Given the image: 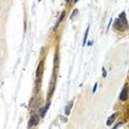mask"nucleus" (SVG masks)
I'll list each match as a JSON object with an SVG mask.
<instances>
[{
  "label": "nucleus",
  "instance_id": "f257e3e1",
  "mask_svg": "<svg viewBox=\"0 0 129 129\" xmlns=\"http://www.w3.org/2000/svg\"><path fill=\"white\" fill-rule=\"evenodd\" d=\"M118 19L121 22V23L123 25L124 27L127 29L129 28V24H128V21H127V16H126V14L125 12H122L121 13L119 16Z\"/></svg>",
  "mask_w": 129,
  "mask_h": 129
},
{
  "label": "nucleus",
  "instance_id": "f03ea898",
  "mask_svg": "<svg viewBox=\"0 0 129 129\" xmlns=\"http://www.w3.org/2000/svg\"><path fill=\"white\" fill-rule=\"evenodd\" d=\"M39 118L37 115H34L33 116L31 117V118L30 119L29 123H28V127H32V126H35L38 124Z\"/></svg>",
  "mask_w": 129,
  "mask_h": 129
},
{
  "label": "nucleus",
  "instance_id": "7ed1b4c3",
  "mask_svg": "<svg viewBox=\"0 0 129 129\" xmlns=\"http://www.w3.org/2000/svg\"><path fill=\"white\" fill-rule=\"evenodd\" d=\"M128 98V87L127 86L123 88V90L121 92V93L119 96V99L121 101H126Z\"/></svg>",
  "mask_w": 129,
  "mask_h": 129
},
{
  "label": "nucleus",
  "instance_id": "20e7f679",
  "mask_svg": "<svg viewBox=\"0 0 129 129\" xmlns=\"http://www.w3.org/2000/svg\"><path fill=\"white\" fill-rule=\"evenodd\" d=\"M43 62H40L39 63V65L37 68L36 70V77L38 78H41L43 74Z\"/></svg>",
  "mask_w": 129,
  "mask_h": 129
},
{
  "label": "nucleus",
  "instance_id": "39448f33",
  "mask_svg": "<svg viewBox=\"0 0 129 129\" xmlns=\"http://www.w3.org/2000/svg\"><path fill=\"white\" fill-rule=\"evenodd\" d=\"M114 26V27L116 28L117 30H120V31H122V32H123V31H125V29H126V28L123 27V25L121 23V22L119 21V20L118 19H116Z\"/></svg>",
  "mask_w": 129,
  "mask_h": 129
},
{
  "label": "nucleus",
  "instance_id": "423d86ee",
  "mask_svg": "<svg viewBox=\"0 0 129 129\" xmlns=\"http://www.w3.org/2000/svg\"><path fill=\"white\" fill-rule=\"evenodd\" d=\"M118 113H114V114H113L111 116L109 117L108 120H107V125H108V126H110V125H112V123H114V121H115L117 116H118Z\"/></svg>",
  "mask_w": 129,
  "mask_h": 129
},
{
  "label": "nucleus",
  "instance_id": "0eeeda50",
  "mask_svg": "<svg viewBox=\"0 0 129 129\" xmlns=\"http://www.w3.org/2000/svg\"><path fill=\"white\" fill-rule=\"evenodd\" d=\"M72 106H73V101H71L70 103H68L67 105L65 107V114L66 115H68L70 114V110H71V108H72Z\"/></svg>",
  "mask_w": 129,
  "mask_h": 129
},
{
  "label": "nucleus",
  "instance_id": "6e6552de",
  "mask_svg": "<svg viewBox=\"0 0 129 129\" xmlns=\"http://www.w3.org/2000/svg\"><path fill=\"white\" fill-rule=\"evenodd\" d=\"M50 103L49 102V103L47 104V105H46V107H45V108H43L41 110L40 114H41V116L42 117V118H43V117L45 116V114L47 113V110H48V109H49V107H50Z\"/></svg>",
  "mask_w": 129,
  "mask_h": 129
},
{
  "label": "nucleus",
  "instance_id": "1a4fd4ad",
  "mask_svg": "<svg viewBox=\"0 0 129 129\" xmlns=\"http://www.w3.org/2000/svg\"><path fill=\"white\" fill-rule=\"evenodd\" d=\"M65 14H66L65 11H63V12L62 13V14H61V16H60V17H59V21H58V23H57L56 27H57V25H59V23H60V22H62V21H63V19H64V17H65Z\"/></svg>",
  "mask_w": 129,
  "mask_h": 129
},
{
  "label": "nucleus",
  "instance_id": "9d476101",
  "mask_svg": "<svg viewBox=\"0 0 129 129\" xmlns=\"http://www.w3.org/2000/svg\"><path fill=\"white\" fill-rule=\"evenodd\" d=\"M54 85H55V78H53V79L51 80L50 84V91L51 92H52L53 89H54L53 87L54 86Z\"/></svg>",
  "mask_w": 129,
  "mask_h": 129
},
{
  "label": "nucleus",
  "instance_id": "9b49d317",
  "mask_svg": "<svg viewBox=\"0 0 129 129\" xmlns=\"http://www.w3.org/2000/svg\"><path fill=\"white\" fill-rule=\"evenodd\" d=\"M89 27L87 28V30L85 33V37H84V39H83V45H85V43H86V41H87V36H88V33H89Z\"/></svg>",
  "mask_w": 129,
  "mask_h": 129
},
{
  "label": "nucleus",
  "instance_id": "f8f14e48",
  "mask_svg": "<svg viewBox=\"0 0 129 129\" xmlns=\"http://www.w3.org/2000/svg\"><path fill=\"white\" fill-rule=\"evenodd\" d=\"M78 11L77 9H75V10L73 11V12H72V15H71V16H70V18H72V17H73V16L74 17V16H76V15L78 14Z\"/></svg>",
  "mask_w": 129,
  "mask_h": 129
},
{
  "label": "nucleus",
  "instance_id": "ddd939ff",
  "mask_svg": "<svg viewBox=\"0 0 129 129\" xmlns=\"http://www.w3.org/2000/svg\"><path fill=\"white\" fill-rule=\"evenodd\" d=\"M123 122H120V123H118V124H117V125H116V126H115V127H114V129H118V128L119 126V125H122V124H123Z\"/></svg>",
  "mask_w": 129,
  "mask_h": 129
},
{
  "label": "nucleus",
  "instance_id": "4468645a",
  "mask_svg": "<svg viewBox=\"0 0 129 129\" xmlns=\"http://www.w3.org/2000/svg\"><path fill=\"white\" fill-rule=\"evenodd\" d=\"M97 83H96L95 84V85H94V89H93V93H94L95 92V90H96V89H97Z\"/></svg>",
  "mask_w": 129,
  "mask_h": 129
},
{
  "label": "nucleus",
  "instance_id": "2eb2a0df",
  "mask_svg": "<svg viewBox=\"0 0 129 129\" xmlns=\"http://www.w3.org/2000/svg\"><path fill=\"white\" fill-rule=\"evenodd\" d=\"M65 1H66V2L69 3V2H70V1H71L72 0H65Z\"/></svg>",
  "mask_w": 129,
  "mask_h": 129
},
{
  "label": "nucleus",
  "instance_id": "dca6fc26",
  "mask_svg": "<svg viewBox=\"0 0 129 129\" xmlns=\"http://www.w3.org/2000/svg\"><path fill=\"white\" fill-rule=\"evenodd\" d=\"M77 1H78V0H75V3H76Z\"/></svg>",
  "mask_w": 129,
  "mask_h": 129
},
{
  "label": "nucleus",
  "instance_id": "f3484780",
  "mask_svg": "<svg viewBox=\"0 0 129 129\" xmlns=\"http://www.w3.org/2000/svg\"><path fill=\"white\" fill-rule=\"evenodd\" d=\"M39 1H40V0H39Z\"/></svg>",
  "mask_w": 129,
  "mask_h": 129
}]
</instances>
